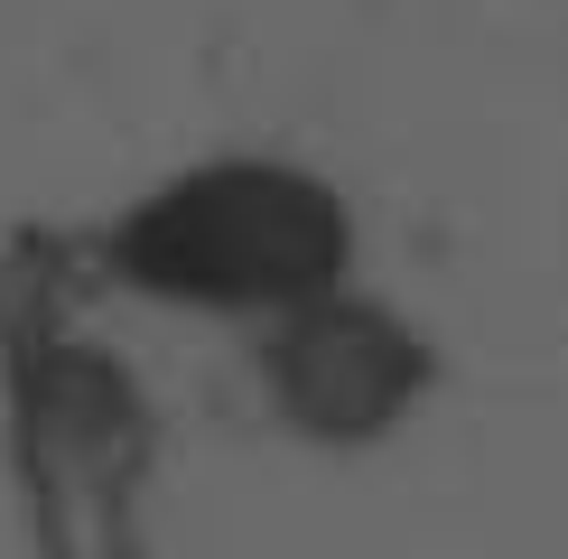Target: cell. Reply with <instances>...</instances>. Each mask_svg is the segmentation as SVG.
I'll return each mask as SVG.
<instances>
[{
    "label": "cell",
    "mask_w": 568,
    "mask_h": 559,
    "mask_svg": "<svg viewBox=\"0 0 568 559\" xmlns=\"http://www.w3.org/2000/svg\"><path fill=\"white\" fill-rule=\"evenodd\" d=\"M93 252H103V280H122L131 298L280 326L307 298L354 289L364 233H354V205L317 169L224 150V159H196V169L140 186Z\"/></svg>",
    "instance_id": "6da1fadb"
},
{
    "label": "cell",
    "mask_w": 568,
    "mask_h": 559,
    "mask_svg": "<svg viewBox=\"0 0 568 559\" xmlns=\"http://www.w3.org/2000/svg\"><path fill=\"white\" fill-rule=\"evenodd\" d=\"M140 457H150V410L103 345L57 336L19 355V476H29L38 559H140Z\"/></svg>",
    "instance_id": "7a4b0ae2"
},
{
    "label": "cell",
    "mask_w": 568,
    "mask_h": 559,
    "mask_svg": "<svg viewBox=\"0 0 568 559\" xmlns=\"http://www.w3.org/2000/svg\"><path fill=\"white\" fill-rule=\"evenodd\" d=\"M262 402L307 448H383V438L438 392V345L419 336L392 298L336 289L307 298L252 345Z\"/></svg>",
    "instance_id": "3957f363"
}]
</instances>
